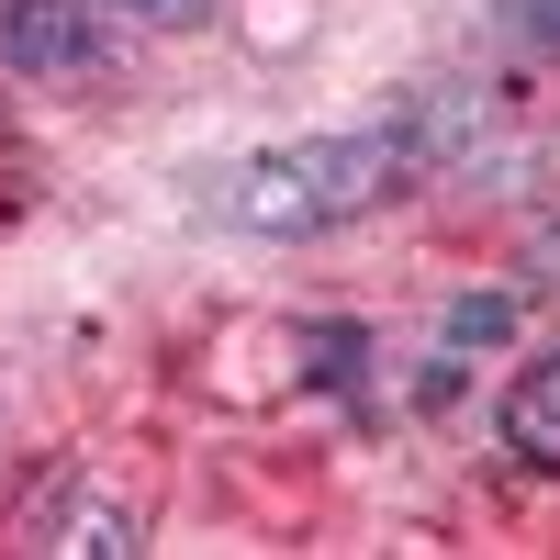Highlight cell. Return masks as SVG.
Here are the masks:
<instances>
[{
	"label": "cell",
	"mask_w": 560,
	"mask_h": 560,
	"mask_svg": "<svg viewBox=\"0 0 560 560\" xmlns=\"http://www.w3.org/2000/svg\"><path fill=\"white\" fill-rule=\"evenodd\" d=\"M102 12H135V23H191L202 0H102Z\"/></svg>",
	"instance_id": "cell-6"
},
{
	"label": "cell",
	"mask_w": 560,
	"mask_h": 560,
	"mask_svg": "<svg viewBox=\"0 0 560 560\" xmlns=\"http://www.w3.org/2000/svg\"><path fill=\"white\" fill-rule=\"evenodd\" d=\"M504 34L538 45V57H560V0H504Z\"/></svg>",
	"instance_id": "cell-5"
},
{
	"label": "cell",
	"mask_w": 560,
	"mask_h": 560,
	"mask_svg": "<svg viewBox=\"0 0 560 560\" xmlns=\"http://www.w3.org/2000/svg\"><path fill=\"white\" fill-rule=\"evenodd\" d=\"M415 179V147L393 124H337V135H292L236 168V224L258 236H325V224H359L370 202H393Z\"/></svg>",
	"instance_id": "cell-1"
},
{
	"label": "cell",
	"mask_w": 560,
	"mask_h": 560,
	"mask_svg": "<svg viewBox=\"0 0 560 560\" xmlns=\"http://www.w3.org/2000/svg\"><path fill=\"white\" fill-rule=\"evenodd\" d=\"M504 448L516 459H538V471H560V348H538L527 370H516V393H504Z\"/></svg>",
	"instance_id": "cell-3"
},
{
	"label": "cell",
	"mask_w": 560,
	"mask_h": 560,
	"mask_svg": "<svg viewBox=\"0 0 560 560\" xmlns=\"http://www.w3.org/2000/svg\"><path fill=\"white\" fill-rule=\"evenodd\" d=\"M516 337V303L504 292H459L448 314H438V359H482V348H504Z\"/></svg>",
	"instance_id": "cell-4"
},
{
	"label": "cell",
	"mask_w": 560,
	"mask_h": 560,
	"mask_svg": "<svg viewBox=\"0 0 560 560\" xmlns=\"http://www.w3.org/2000/svg\"><path fill=\"white\" fill-rule=\"evenodd\" d=\"M90 0H12L0 12V57H12L23 79H68V68H90Z\"/></svg>",
	"instance_id": "cell-2"
}]
</instances>
